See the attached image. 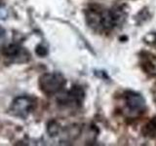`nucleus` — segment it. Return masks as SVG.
<instances>
[{"instance_id":"f03ea898","label":"nucleus","mask_w":156,"mask_h":146,"mask_svg":"<svg viewBox=\"0 0 156 146\" xmlns=\"http://www.w3.org/2000/svg\"><path fill=\"white\" fill-rule=\"evenodd\" d=\"M66 79L58 72H49L39 78V88L47 96L57 95L66 86Z\"/></svg>"},{"instance_id":"6e6552de","label":"nucleus","mask_w":156,"mask_h":146,"mask_svg":"<svg viewBox=\"0 0 156 146\" xmlns=\"http://www.w3.org/2000/svg\"><path fill=\"white\" fill-rule=\"evenodd\" d=\"M36 54L38 56H40V57H45L47 54H48V50H47V48L45 47H43L42 45H39L36 47V50H35Z\"/></svg>"},{"instance_id":"0eeeda50","label":"nucleus","mask_w":156,"mask_h":146,"mask_svg":"<svg viewBox=\"0 0 156 146\" xmlns=\"http://www.w3.org/2000/svg\"><path fill=\"white\" fill-rule=\"evenodd\" d=\"M58 130H60V126L56 121H51L48 124V133L51 136L57 135L58 134Z\"/></svg>"},{"instance_id":"f257e3e1","label":"nucleus","mask_w":156,"mask_h":146,"mask_svg":"<svg viewBox=\"0 0 156 146\" xmlns=\"http://www.w3.org/2000/svg\"><path fill=\"white\" fill-rule=\"evenodd\" d=\"M125 14L120 8L109 10H88L87 22L96 30L109 31L118 26L124 21Z\"/></svg>"},{"instance_id":"423d86ee","label":"nucleus","mask_w":156,"mask_h":146,"mask_svg":"<svg viewBox=\"0 0 156 146\" xmlns=\"http://www.w3.org/2000/svg\"><path fill=\"white\" fill-rule=\"evenodd\" d=\"M23 53H24V50L19 44H9L3 49V54L10 58L20 57L23 55Z\"/></svg>"},{"instance_id":"1a4fd4ad","label":"nucleus","mask_w":156,"mask_h":146,"mask_svg":"<svg viewBox=\"0 0 156 146\" xmlns=\"http://www.w3.org/2000/svg\"><path fill=\"white\" fill-rule=\"evenodd\" d=\"M5 33H6V31H5V29L0 26V38L3 37L5 35Z\"/></svg>"},{"instance_id":"20e7f679","label":"nucleus","mask_w":156,"mask_h":146,"mask_svg":"<svg viewBox=\"0 0 156 146\" xmlns=\"http://www.w3.org/2000/svg\"><path fill=\"white\" fill-rule=\"evenodd\" d=\"M126 105L130 111L140 113L145 109V100L140 94L133 91H128L125 94Z\"/></svg>"},{"instance_id":"39448f33","label":"nucleus","mask_w":156,"mask_h":146,"mask_svg":"<svg viewBox=\"0 0 156 146\" xmlns=\"http://www.w3.org/2000/svg\"><path fill=\"white\" fill-rule=\"evenodd\" d=\"M83 99H84V91L81 89V87H73L70 91H68L65 96L61 97V102L63 104L80 105Z\"/></svg>"},{"instance_id":"7ed1b4c3","label":"nucleus","mask_w":156,"mask_h":146,"mask_svg":"<svg viewBox=\"0 0 156 146\" xmlns=\"http://www.w3.org/2000/svg\"><path fill=\"white\" fill-rule=\"evenodd\" d=\"M35 108V100L28 96H19L15 99L9 108V113L21 119H26Z\"/></svg>"}]
</instances>
